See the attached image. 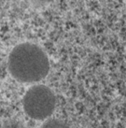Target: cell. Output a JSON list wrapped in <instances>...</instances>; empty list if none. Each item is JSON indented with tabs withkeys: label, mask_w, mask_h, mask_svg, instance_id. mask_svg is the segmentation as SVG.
Here are the masks:
<instances>
[{
	"label": "cell",
	"mask_w": 126,
	"mask_h": 128,
	"mask_svg": "<svg viewBox=\"0 0 126 128\" xmlns=\"http://www.w3.org/2000/svg\"><path fill=\"white\" fill-rule=\"evenodd\" d=\"M23 110L34 120H46L51 116L56 106L53 92L45 85H34L25 92L22 100Z\"/></svg>",
	"instance_id": "obj_2"
},
{
	"label": "cell",
	"mask_w": 126,
	"mask_h": 128,
	"mask_svg": "<svg viewBox=\"0 0 126 128\" xmlns=\"http://www.w3.org/2000/svg\"><path fill=\"white\" fill-rule=\"evenodd\" d=\"M34 1H36V2H39V3H42V2H46L47 0H34Z\"/></svg>",
	"instance_id": "obj_5"
},
{
	"label": "cell",
	"mask_w": 126,
	"mask_h": 128,
	"mask_svg": "<svg viewBox=\"0 0 126 128\" xmlns=\"http://www.w3.org/2000/svg\"><path fill=\"white\" fill-rule=\"evenodd\" d=\"M4 11V0H0V17L3 15Z\"/></svg>",
	"instance_id": "obj_4"
},
{
	"label": "cell",
	"mask_w": 126,
	"mask_h": 128,
	"mask_svg": "<svg viewBox=\"0 0 126 128\" xmlns=\"http://www.w3.org/2000/svg\"><path fill=\"white\" fill-rule=\"evenodd\" d=\"M8 71L20 82L35 83L47 77L50 61L40 47L32 43H22L11 50L7 61Z\"/></svg>",
	"instance_id": "obj_1"
},
{
	"label": "cell",
	"mask_w": 126,
	"mask_h": 128,
	"mask_svg": "<svg viewBox=\"0 0 126 128\" xmlns=\"http://www.w3.org/2000/svg\"><path fill=\"white\" fill-rule=\"evenodd\" d=\"M4 1H5V0H4Z\"/></svg>",
	"instance_id": "obj_6"
},
{
	"label": "cell",
	"mask_w": 126,
	"mask_h": 128,
	"mask_svg": "<svg viewBox=\"0 0 126 128\" xmlns=\"http://www.w3.org/2000/svg\"><path fill=\"white\" fill-rule=\"evenodd\" d=\"M41 128H68L65 122L60 121V120H55V119H51L49 120L46 122H44Z\"/></svg>",
	"instance_id": "obj_3"
}]
</instances>
